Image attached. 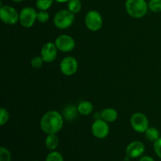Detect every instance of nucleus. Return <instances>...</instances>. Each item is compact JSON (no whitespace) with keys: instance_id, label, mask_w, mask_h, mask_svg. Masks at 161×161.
Here are the masks:
<instances>
[{"instance_id":"nucleus-1","label":"nucleus","mask_w":161,"mask_h":161,"mask_svg":"<svg viewBox=\"0 0 161 161\" xmlns=\"http://www.w3.org/2000/svg\"><path fill=\"white\" fill-rule=\"evenodd\" d=\"M63 125V115L55 110L47 112L41 118L40 128L47 135L58 133L62 129Z\"/></svg>"},{"instance_id":"nucleus-2","label":"nucleus","mask_w":161,"mask_h":161,"mask_svg":"<svg viewBox=\"0 0 161 161\" xmlns=\"http://www.w3.org/2000/svg\"><path fill=\"white\" fill-rule=\"evenodd\" d=\"M125 8L128 15L135 19L142 18L149 9L146 0H126Z\"/></svg>"},{"instance_id":"nucleus-3","label":"nucleus","mask_w":161,"mask_h":161,"mask_svg":"<svg viewBox=\"0 0 161 161\" xmlns=\"http://www.w3.org/2000/svg\"><path fill=\"white\" fill-rule=\"evenodd\" d=\"M75 20V14L69 9H61L53 17V22L58 29H67L71 27Z\"/></svg>"},{"instance_id":"nucleus-4","label":"nucleus","mask_w":161,"mask_h":161,"mask_svg":"<svg viewBox=\"0 0 161 161\" xmlns=\"http://www.w3.org/2000/svg\"><path fill=\"white\" fill-rule=\"evenodd\" d=\"M85 25L91 31H97L103 25L102 16L98 11L90 10L85 16Z\"/></svg>"},{"instance_id":"nucleus-5","label":"nucleus","mask_w":161,"mask_h":161,"mask_svg":"<svg viewBox=\"0 0 161 161\" xmlns=\"http://www.w3.org/2000/svg\"><path fill=\"white\" fill-rule=\"evenodd\" d=\"M38 12L36 9L30 6L23 8L20 11V17L19 22L20 25L25 28H29L34 25L37 20Z\"/></svg>"},{"instance_id":"nucleus-6","label":"nucleus","mask_w":161,"mask_h":161,"mask_svg":"<svg viewBox=\"0 0 161 161\" xmlns=\"http://www.w3.org/2000/svg\"><path fill=\"white\" fill-rule=\"evenodd\" d=\"M20 13L15 8L10 6H1L0 7V18L3 23L9 25H14L19 21Z\"/></svg>"},{"instance_id":"nucleus-7","label":"nucleus","mask_w":161,"mask_h":161,"mask_svg":"<svg viewBox=\"0 0 161 161\" xmlns=\"http://www.w3.org/2000/svg\"><path fill=\"white\" fill-rule=\"evenodd\" d=\"M130 126L134 130L138 133H145L149 128V119L148 117L142 113H134L130 117Z\"/></svg>"},{"instance_id":"nucleus-8","label":"nucleus","mask_w":161,"mask_h":161,"mask_svg":"<svg viewBox=\"0 0 161 161\" xmlns=\"http://www.w3.org/2000/svg\"><path fill=\"white\" fill-rule=\"evenodd\" d=\"M78 68V61L74 57L72 56L65 57L60 63V70L61 73L67 76H71L76 73Z\"/></svg>"},{"instance_id":"nucleus-9","label":"nucleus","mask_w":161,"mask_h":161,"mask_svg":"<svg viewBox=\"0 0 161 161\" xmlns=\"http://www.w3.org/2000/svg\"><path fill=\"white\" fill-rule=\"evenodd\" d=\"M108 123L102 119V118L96 119L91 125V132L95 138L99 139L105 138L109 134Z\"/></svg>"},{"instance_id":"nucleus-10","label":"nucleus","mask_w":161,"mask_h":161,"mask_svg":"<svg viewBox=\"0 0 161 161\" xmlns=\"http://www.w3.org/2000/svg\"><path fill=\"white\" fill-rule=\"evenodd\" d=\"M54 43L57 46L58 50L64 53L72 51L75 47V39L71 36L66 34L61 35L57 37Z\"/></svg>"},{"instance_id":"nucleus-11","label":"nucleus","mask_w":161,"mask_h":161,"mask_svg":"<svg viewBox=\"0 0 161 161\" xmlns=\"http://www.w3.org/2000/svg\"><path fill=\"white\" fill-rule=\"evenodd\" d=\"M58 48L54 42H48L42 46L40 54L44 62L51 63L55 61L58 56Z\"/></svg>"},{"instance_id":"nucleus-12","label":"nucleus","mask_w":161,"mask_h":161,"mask_svg":"<svg viewBox=\"0 0 161 161\" xmlns=\"http://www.w3.org/2000/svg\"><path fill=\"white\" fill-rule=\"evenodd\" d=\"M145 146L142 142L134 141L127 146L126 153L130 158H137L144 153Z\"/></svg>"},{"instance_id":"nucleus-13","label":"nucleus","mask_w":161,"mask_h":161,"mask_svg":"<svg viewBox=\"0 0 161 161\" xmlns=\"http://www.w3.org/2000/svg\"><path fill=\"white\" fill-rule=\"evenodd\" d=\"M101 118L107 123H113L117 119L118 113L116 109L112 108H106L100 113Z\"/></svg>"},{"instance_id":"nucleus-14","label":"nucleus","mask_w":161,"mask_h":161,"mask_svg":"<svg viewBox=\"0 0 161 161\" xmlns=\"http://www.w3.org/2000/svg\"><path fill=\"white\" fill-rule=\"evenodd\" d=\"M80 114L78 112V108L73 105H69L63 110V117L68 121H72L78 116Z\"/></svg>"},{"instance_id":"nucleus-15","label":"nucleus","mask_w":161,"mask_h":161,"mask_svg":"<svg viewBox=\"0 0 161 161\" xmlns=\"http://www.w3.org/2000/svg\"><path fill=\"white\" fill-rule=\"evenodd\" d=\"M77 108H78V112L80 114L83 115V116H88L94 111V105L91 102L83 101L79 103Z\"/></svg>"},{"instance_id":"nucleus-16","label":"nucleus","mask_w":161,"mask_h":161,"mask_svg":"<svg viewBox=\"0 0 161 161\" xmlns=\"http://www.w3.org/2000/svg\"><path fill=\"white\" fill-rule=\"evenodd\" d=\"M45 145L47 148L50 150H54L58 148L59 145V138L57 134H50L47 135L45 140Z\"/></svg>"},{"instance_id":"nucleus-17","label":"nucleus","mask_w":161,"mask_h":161,"mask_svg":"<svg viewBox=\"0 0 161 161\" xmlns=\"http://www.w3.org/2000/svg\"><path fill=\"white\" fill-rule=\"evenodd\" d=\"M145 135L149 142H155L160 138V134L158 129L153 127H149V128L145 132Z\"/></svg>"},{"instance_id":"nucleus-18","label":"nucleus","mask_w":161,"mask_h":161,"mask_svg":"<svg viewBox=\"0 0 161 161\" xmlns=\"http://www.w3.org/2000/svg\"><path fill=\"white\" fill-rule=\"evenodd\" d=\"M68 9L74 14H78L82 9V2L80 0H69L68 2Z\"/></svg>"},{"instance_id":"nucleus-19","label":"nucleus","mask_w":161,"mask_h":161,"mask_svg":"<svg viewBox=\"0 0 161 161\" xmlns=\"http://www.w3.org/2000/svg\"><path fill=\"white\" fill-rule=\"evenodd\" d=\"M54 0H36V6L39 10H47L53 5Z\"/></svg>"},{"instance_id":"nucleus-20","label":"nucleus","mask_w":161,"mask_h":161,"mask_svg":"<svg viewBox=\"0 0 161 161\" xmlns=\"http://www.w3.org/2000/svg\"><path fill=\"white\" fill-rule=\"evenodd\" d=\"M148 7L153 13H160L161 0H149L148 3Z\"/></svg>"},{"instance_id":"nucleus-21","label":"nucleus","mask_w":161,"mask_h":161,"mask_svg":"<svg viewBox=\"0 0 161 161\" xmlns=\"http://www.w3.org/2000/svg\"><path fill=\"white\" fill-rule=\"evenodd\" d=\"M9 119V113L5 108H0V125L4 126Z\"/></svg>"},{"instance_id":"nucleus-22","label":"nucleus","mask_w":161,"mask_h":161,"mask_svg":"<svg viewBox=\"0 0 161 161\" xmlns=\"http://www.w3.org/2000/svg\"><path fill=\"white\" fill-rule=\"evenodd\" d=\"M46 161H64V158L59 152L53 151L47 155Z\"/></svg>"},{"instance_id":"nucleus-23","label":"nucleus","mask_w":161,"mask_h":161,"mask_svg":"<svg viewBox=\"0 0 161 161\" xmlns=\"http://www.w3.org/2000/svg\"><path fill=\"white\" fill-rule=\"evenodd\" d=\"M50 19V14L47 10H39L37 14V20L40 23H47Z\"/></svg>"},{"instance_id":"nucleus-24","label":"nucleus","mask_w":161,"mask_h":161,"mask_svg":"<svg viewBox=\"0 0 161 161\" xmlns=\"http://www.w3.org/2000/svg\"><path fill=\"white\" fill-rule=\"evenodd\" d=\"M0 161H11V153L6 148H0Z\"/></svg>"},{"instance_id":"nucleus-25","label":"nucleus","mask_w":161,"mask_h":161,"mask_svg":"<svg viewBox=\"0 0 161 161\" xmlns=\"http://www.w3.org/2000/svg\"><path fill=\"white\" fill-rule=\"evenodd\" d=\"M44 61L42 59V58L41 56H37L31 59V64L34 69H39L40 68H42V66L43 65Z\"/></svg>"},{"instance_id":"nucleus-26","label":"nucleus","mask_w":161,"mask_h":161,"mask_svg":"<svg viewBox=\"0 0 161 161\" xmlns=\"http://www.w3.org/2000/svg\"><path fill=\"white\" fill-rule=\"evenodd\" d=\"M153 149L157 157L161 159V137L157 141H156L153 144Z\"/></svg>"},{"instance_id":"nucleus-27","label":"nucleus","mask_w":161,"mask_h":161,"mask_svg":"<svg viewBox=\"0 0 161 161\" xmlns=\"http://www.w3.org/2000/svg\"><path fill=\"white\" fill-rule=\"evenodd\" d=\"M139 161H155L152 157H149V156H145V157H142L141 159H140Z\"/></svg>"},{"instance_id":"nucleus-28","label":"nucleus","mask_w":161,"mask_h":161,"mask_svg":"<svg viewBox=\"0 0 161 161\" xmlns=\"http://www.w3.org/2000/svg\"><path fill=\"white\" fill-rule=\"evenodd\" d=\"M54 1H56L57 3H68L69 0H54Z\"/></svg>"},{"instance_id":"nucleus-29","label":"nucleus","mask_w":161,"mask_h":161,"mask_svg":"<svg viewBox=\"0 0 161 161\" xmlns=\"http://www.w3.org/2000/svg\"><path fill=\"white\" fill-rule=\"evenodd\" d=\"M12 1L14 2V3H21L24 0H12Z\"/></svg>"}]
</instances>
